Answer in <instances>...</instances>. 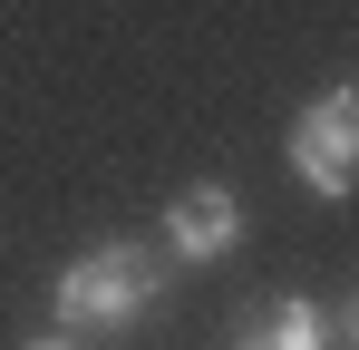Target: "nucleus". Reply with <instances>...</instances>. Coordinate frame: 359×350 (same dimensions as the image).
Listing matches in <instances>:
<instances>
[{"label":"nucleus","mask_w":359,"mask_h":350,"mask_svg":"<svg viewBox=\"0 0 359 350\" xmlns=\"http://www.w3.org/2000/svg\"><path fill=\"white\" fill-rule=\"evenodd\" d=\"M156 302H165V253H156V243H136V233L88 243L59 283H49V311H59L68 341H117V331H136Z\"/></svg>","instance_id":"1"},{"label":"nucleus","mask_w":359,"mask_h":350,"mask_svg":"<svg viewBox=\"0 0 359 350\" xmlns=\"http://www.w3.org/2000/svg\"><path fill=\"white\" fill-rule=\"evenodd\" d=\"M350 156H359V88L340 78V88H320V98L301 108V127H292V175L320 195V205H340V195H350Z\"/></svg>","instance_id":"2"},{"label":"nucleus","mask_w":359,"mask_h":350,"mask_svg":"<svg viewBox=\"0 0 359 350\" xmlns=\"http://www.w3.org/2000/svg\"><path fill=\"white\" fill-rule=\"evenodd\" d=\"M243 243V195L233 185H184L175 205H165V263H184V273H204V263H224Z\"/></svg>","instance_id":"3"},{"label":"nucleus","mask_w":359,"mask_h":350,"mask_svg":"<svg viewBox=\"0 0 359 350\" xmlns=\"http://www.w3.org/2000/svg\"><path fill=\"white\" fill-rule=\"evenodd\" d=\"M340 311H320L311 292H282V302H262V311H243L233 350H340Z\"/></svg>","instance_id":"4"},{"label":"nucleus","mask_w":359,"mask_h":350,"mask_svg":"<svg viewBox=\"0 0 359 350\" xmlns=\"http://www.w3.org/2000/svg\"><path fill=\"white\" fill-rule=\"evenodd\" d=\"M20 350H78V341H68V331H39V341H20Z\"/></svg>","instance_id":"5"}]
</instances>
